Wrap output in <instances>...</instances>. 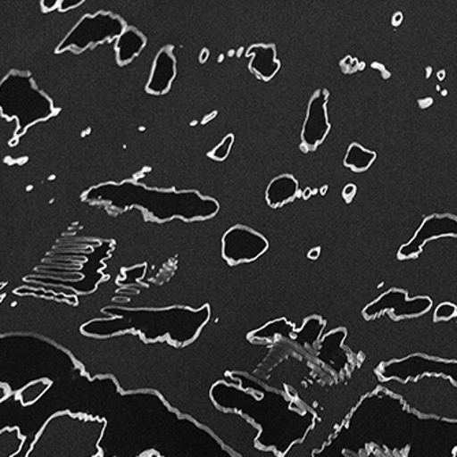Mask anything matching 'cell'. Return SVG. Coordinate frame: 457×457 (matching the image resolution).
I'll use <instances>...</instances> for the list:
<instances>
[{
  "label": "cell",
  "instance_id": "6da1fadb",
  "mask_svg": "<svg viewBox=\"0 0 457 457\" xmlns=\"http://www.w3.org/2000/svg\"><path fill=\"white\" fill-rule=\"evenodd\" d=\"M88 202L107 203L115 209L137 207L147 217L159 222L181 218L185 220H207L220 212V203L212 197L203 196L196 191L177 192L174 189L148 188L135 181L120 184L109 182L94 187L86 194Z\"/></svg>",
  "mask_w": 457,
  "mask_h": 457
},
{
  "label": "cell",
  "instance_id": "7a4b0ae2",
  "mask_svg": "<svg viewBox=\"0 0 457 457\" xmlns=\"http://www.w3.org/2000/svg\"><path fill=\"white\" fill-rule=\"evenodd\" d=\"M104 418L61 411L38 430L25 457H103Z\"/></svg>",
  "mask_w": 457,
  "mask_h": 457
},
{
  "label": "cell",
  "instance_id": "3957f363",
  "mask_svg": "<svg viewBox=\"0 0 457 457\" xmlns=\"http://www.w3.org/2000/svg\"><path fill=\"white\" fill-rule=\"evenodd\" d=\"M110 312L118 318L97 320L100 325L110 326L107 335L135 330L141 333L145 341H156L169 336L179 346L192 343L210 320L207 305L199 310L170 307L164 310H110Z\"/></svg>",
  "mask_w": 457,
  "mask_h": 457
},
{
  "label": "cell",
  "instance_id": "277c9868",
  "mask_svg": "<svg viewBox=\"0 0 457 457\" xmlns=\"http://www.w3.org/2000/svg\"><path fill=\"white\" fill-rule=\"evenodd\" d=\"M384 386L420 417L457 422V384L449 377L422 374L407 381L389 379L384 382Z\"/></svg>",
  "mask_w": 457,
  "mask_h": 457
},
{
  "label": "cell",
  "instance_id": "5b68a950",
  "mask_svg": "<svg viewBox=\"0 0 457 457\" xmlns=\"http://www.w3.org/2000/svg\"><path fill=\"white\" fill-rule=\"evenodd\" d=\"M0 114L6 120H17V138L36 123L55 115L56 109L29 73L12 71L0 81Z\"/></svg>",
  "mask_w": 457,
  "mask_h": 457
},
{
  "label": "cell",
  "instance_id": "8992f818",
  "mask_svg": "<svg viewBox=\"0 0 457 457\" xmlns=\"http://www.w3.org/2000/svg\"><path fill=\"white\" fill-rule=\"evenodd\" d=\"M125 29V21L112 12H99L94 15H86L63 38L56 48V53L61 54L68 50L82 53L94 46L102 45L109 40H117Z\"/></svg>",
  "mask_w": 457,
  "mask_h": 457
},
{
  "label": "cell",
  "instance_id": "52a82bcc",
  "mask_svg": "<svg viewBox=\"0 0 457 457\" xmlns=\"http://www.w3.org/2000/svg\"><path fill=\"white\" fill-rule=\"evenodd\" d=\"M267 248L269 243L266 238L245 226H235L223 236L222 255L230 264L256 261Z\"/></svg>",
  "mask_w": 457,
  "mask_h": 457
},
{
  "label": "cell",
  "instance_id": "ba28073f",
  "mask_svg": "<svg viewBox=\"0 0 457 457\" xmlns=\"http://www.w3.org/2000/svg\"><path fill=\"white\" fill-rule=\"evenodd\" d=\"M328 100V94L323 89L315 92L314 96L311 97L302 130V147L307 151L317 150L328 137L330 130Z\"/></svg>",
  "mask_w": 457,
  "mask_h": 457
},
{
  "label": "cell",
  "instance_id": "9c48e42d",
  "mask_svg": "<svg viewBox=\"0 0 457 457\" xmlns=\"http://www.w3.org/2000/svg\"><path fill=\"white\" fill-rule=\"evenodd\" d=\"M431 308V300L428 297H418V299L407 300L404 292L400 290H390L385 296L379 297L377 302L364 310L363 314L367 318L378 317L382 311L392 310L396 318L418 317V315L428 312Z\"/></svg>",
  "mask_w": 457,
  "mask_h": 457
},
{
  "label": "cell",
  "instance_id": "30bf717a",
  "mask_svg": "<svg viewBox=\"0 0 457 457\" xmlns=\"http://www.w3.org/2000/svg\"><path fill=\"white\" fill-rule=\"evenodd\" d=\"M454 236L457 237V220L453 217H431L423 222L415 237L400 249L399 258H412L422 251L423 244L434 237Z\"/></svg>",
  "mask_w": 457,
  "mask_h": 457
},
{
  "label": "cell",
  "instance_id": "8fae6325",
  "mask_svg": "<svg viewBox=\"0 0 457 457\" xmlns=\"http://www.w3.org/2000/svg\"><path fill=\"white\" fill-rule=\"evenodd\" d=\"M176 58L170 48H162L155 56L153 69H151V76L145 87L147 94L154 96L168 94L176 79Z\"/></svg>",
  "mask_w": 457,
  "mask_h": 457
},
{
  "label": "cell",
  "instance_id": "7c38bea8",
  "mask_svg": "<svg viewBox=\"0 0 457 457\" xmlns=\"http://www.w3.org/2000/svg\"><path fill=\"white\" fill-rule=\"evenodd\" d=\"M248 55H253L249 71L263 81L274 79L281 69V63L277 59V51L273 45H253V47H249Z\"/></svg>",
  "mask_w": 457,
  "mask_h": 457
},
{
  "label": "cell",
  "instance_id": "4fadbf2b",
  "mask_svg": "<svg viewBox=\"0 0 457 457\" xmlns=\"http://www.w3.org/2000/svg\"><path fill=\"white\" fill-rule=\"evenodd\" d=\"M299 194V182L290 174H281L270 182L266 200L270 207H281L295 200Z\"/></svg>",
  "mask_w": 457,
  "mask_h": 457
},
{
  "label": "cell",
  "instance_id": "5bb4252c",
  "mask_svg": "<svg viewBox=\"0 0 457 457\" xmlns=\"http://www.w3.org/2000/svg\"><path fill=\"white\" fill-rule=\"evenodd\" d=\"M147 45V38L135 28H127L122 35L117 38L115 53H117L118 65H128L137 58L138 54Z\"/></svg>",
  "mask_w": 457,
  "mask_h": 457
},
{
  "label": "cell",
  "instance_id": "9a60e30c",
  "mask_svg": "<svg viewBox=\"0 0 457 457\" xmlns=\"http://www.w3.org/2000/svg\"><path fill=\"white\" fill-rule=\"evenodd\" d=\"M27 437L17 426L0 430V457H15L24 446Z\"/></svg>",
  "mask_w": 457,
  "mask_h": 457
},
{
  "label": "cell",
  "instance_id": "2e32d148",
  "mask_svg": "<svg viewBox=\"0 0 457 457\" xmlns=\"http://www.w3.org/2000/svg\"><path fill=\"white\" fill-rule=\"evenodd\" d=\"M376 154L364 150L363 147L355 143L349 147L344 163H345L346 168L351 169L355 173H361L371 166L372 162L376 161Z\"/></svg>",
  "mask_w": 457,
  "mask_h": 457
},
{
  "label": "cell",
  "instance_id": "e0dca14e",
  "mask_svg": "<svg viewBox=\"0 0 457 457\" xmlns=\"http://www.w3.org/2000/svg\"><path fill=\"white\" fill-rule=\"evenodd\" d=\"M53 386V382L50 379L41 378L36 381L29 382L27 386L22 387L17 393V400L24 407L36 404L41 397L45 396L50 387Z\"/></svg>",
  "mask_w": 457,
  "mask_h": 457
},
{
  "label": "cell",
  "instance_id": "ac0fdd59",
  "mask_svg": "<svg viewBox=\"0 0 457 457\" xmlns=\"http://www.w3.org/2000/svg\"><path fill=\"white\" fill-rule=\"evenodd\" d=\"M233 143H235V136L228 135L223 138L222 143L218 144L214 150L210 151L209 158L212 161L223 162L228 158L230 150H232Z\"/></svg>",
  "mask_w": 457,
  "mask_h": 457
},
{
  "label": "cell",
  "instance_id": "d6986e66",
  "mask_svg": "<svg viewBox=\"0 0 457 457\" xmlns=\"http://www.w3.org/2000/svg\"><path fill=\"white\" fill-rule=\"evenodd\" d=\"M456 312V305L451 304V303H444V304H441L440 307L436 310L434 315H436V320H446L453 318Z\"/></svg>",
  "mask_w": 457,
  "mask_h": 457
},
{
  "label": "cell",
  "instance_id": "ffe728a7",
  "mask_svg": "<svg viewBox=\"0 0 457 457\" xmlns=\"http://www.w3.org/2000/svg\"><path fill=\"white\" fill-rule=\"evenodd\" d=\"M10 392H12V389H10L9 385L0 384V403L7 400V397L10 396Z\"/></svg>",
  "mask_w": 457,
  "mask_h": 457
},
{
  "label": "cell",
  "instance_id": "44dd1931",
  "mask_svg": "<svg viewBox=\"0 0 457 457\" xmlns=\"http://www.w3.org/2000/svg\"><path fill=\"white\" fill-rule=\"evenodd\" d=\"M355 185H348V187H345V189H344V196L349 197V199H351V197L353 196V195H355Z\"/></svg>",
  "mask_w": 457,
  "mask_h": 457
},
{
  "label": "cell",
  "instance_id": "7402d4cb",
  "mask_svg": "<svg viewBox=\"0 0 457 457\" xmlns=\"http://www.w3.org/2000/svg\"><path fill=\"white\" fill-rule=\"evenodd\" d=\"M62 9L65 10V7L68 6H79V4H82V2H71V4H69V2H61Z\"/></svg>",
  "mask_w": 457,
  "mask_h": 457
},
{
  "label": "cell",
  "instance_id": "603a6c76",
  "mask_svg": "<svg viewBox=\"0 0 457 457\" xmlns=\"http://www.w3.org/2000/svg\"><path fill=\"white\" fill-rule=\"evenodd\" d=\"M138 457H164V456H162V454L158 453V452L150 451V452H147V453L141 454V456H138Z\"/></svg>",
  "mask_w": 457,
  "mask_h": 457
},
{
  "label": "cell",
  "instance_id": "cb8c5ba5",
  "mask_svg": "<svg viewBox=\"0 0 457 457\" xmlns=\"http://www.w3.org/2000/svg\"><path fill=\"white\" fill-rule=\"evenodd\" d=\"M320 255V251H318V249H314V251H312V253H310V259H314V258H317V256Z\"/></svg>",
  "mask_w": 457,
  "mask_h": 457
},
{
  "label": "cell",
  "instance_id": "d4e9b609",
  "mask_svg": "<svg viewBox=\"0 0 457 457\" xmlns=\"http://www.w3.org/2000/svg\"><path fill=\"white\" fill-rule=\"evenodd\" d=\"M205 56H207V58H209V51L203 50V55H202V58H200V62H204Z\"/></svg>",
  "mask_w": 457,
  "mask_h": 457
},
{
  "label": "cell",
  "instance_id": "484cf974",
  "mask_svg": "<svg viewBox=\"0 0 457 457\" xmlns=\"http://www.w3.org/2000/svg\"><path fill=\"white\" fill-rule=\"evenodd\" d=\"M452 457H457V449H456V451L453 452V456H452Z\"/></svg>",
  "mask_w": 457,
  "mask_h": 457
}]
</instances>
